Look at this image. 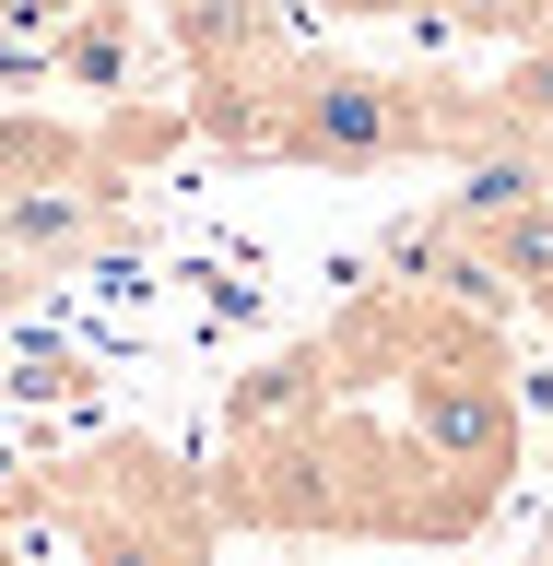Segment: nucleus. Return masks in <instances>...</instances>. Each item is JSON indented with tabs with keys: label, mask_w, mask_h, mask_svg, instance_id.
I'll list each match as a JSON object with an SVG mask.
<instances>
[{
	"label": "nucleus",
	"mask_w": 553,
	"mask_h": 566,
	"mask_svg": "<svg viewBox=\"0 0 553 566\" xmlns=\"http://www.w3.org/2000/svg\"><path fill=\"white\" fill-rule=\"evenodd\" d=\"M494 495H471L459 472L377 437L353 413H295V424H247L236 460L212 472V520L236 531H353V543H459Z\"/></svg>",
	"instance_id": "f257e3e1"
},
{
	"label": "nucleus",
	"mask_w": 553,
	"mask_h": 566,
	"mask_svg": "<svg viewBox=\"0 0 553 566\" xmlns=\"http://www.w3.org/2000/svg\"><path fill=\"white\" fill-rule=\"evenodd\" d=\"M201 130L247 166H318V177H377V166H436L459 154L471 106L448 83H401V71H353V60H295L259 83H212Z\"/></svg>",
	"instance_id": "f03ea898"
},
{
	"label": "nucleus",
	"mask_w": 553,
	"mask_h": 566,
	"mask_svg": "<svg viewBox=\"0 0 553 566\" xmlns=\"http://www.w3.org/2000/svg\"><path fill=\"white\" fill-rule=\"evenodd\" d=\"M377 331L401 354V437H413L436 472H459L471 495H507L519 472V378H507V343H494L471 307H424V295H377Z\"/></svg>",
	"instance_id": "7ed1b4c3"
},
{
	"label": "nucleus",
	"mask_w": 553,
	"mask_h": 566,
	"mask_svg": "<svg viewBox=\"0 0 553 566\" xmlns=\"http://www.w3.org/2000/svg\"><path fill=\"white\" fill-rule=\"evenodd\" d=\"M95 484H71V543H83V566H212V495L177 484V460L153 449H106L83 460Z\"/></svg>",
	"instance_id": "20e7f679"
},
{
	"label": "nucleus",
	"mask_w": 553,
	"mask_h": 566,
	"mask_svg": "<svg viewBox=\"0 0 553 566\" xmlns=\"http://www.w3.org/2000/svg\"><path fill=\"white\" fill-rule=\"evenodd\" d=\"M177 35V60H189V95L212 83H259V71L295 60V35H283V0H153Z\"/></svg>",
	"instance_id": "39448f33"
},
{
	"label": "nucleus",
	"mask_w": 553,
	"mask_h": 566,
	"mask_svg": "<svg viewBox=\"0 0 553 566\" xmlns=\"http://www.w3.org/2000/svg\"><path fill=\"white\" fill-rule=\"evenodd\" d=\"M483 106H494V118H507L519 142H542V154H553V35H530V48L507 60V83H494Z\"/></svg>",
	"instance_id": "423d86ee"
},
{
	"label": "nucleus",
	"mask_w": 553,
	"mask_h": 566,
	"mask_svg": "<svg viewBox=\"0 0 553 566\" xmlns=\"http://www.w3.org/2000/svg\"><path fill=\"white\" fill-rule=\"evenodd\" d=\"M459 35H494V48H530V35H553V0H436Z\"/></svg>",
	"instance_id": "0eeeda50"
},
{
	"label": "nucleus",
	"mask_w": 553,
	"mask_h": 566,
	"mask_svg": "<svg viewBox=\"0 0 553 566\" xmlns=\"http://www.w3.org/2000/svg\"><path fill=\"white\" fill-rule=\"evenodd\" d=\"M60 60L83 71V83H118V60H130V24H118V0H95V12L60 35Z\"/></svg>",
	"instance_id": "6e6552de"
},
{
	"label": "nucleus",
	"mask_w": 553,
	"mask_h": 566,
	"mask_svg": "<svg viewBox=\"0 0 553 566\" xmlns=\"http://www.w3.org/2000/svg\"><path fill=\"white\" fill-rule=\"evenodd\" d=\"M342 12H413V0H342Z\"/></svg>",
	"instance_id": "1a4fd4ad"
},
{
	"label": "nucleus",
	"mask_w": 553,
	"mask_h": 566,
	"mask_svg": "<svg viewBox=\"0 0 553 566\" xmlns=\"http://www.w3.org/2000/svg\"><path fill=\"white\" fill-rule=\"evenodd\" d=\"M0 566H24V543H12V531H0Z\"/></svg>",
	"instance_id": "9d476101"
}]
</instances>
